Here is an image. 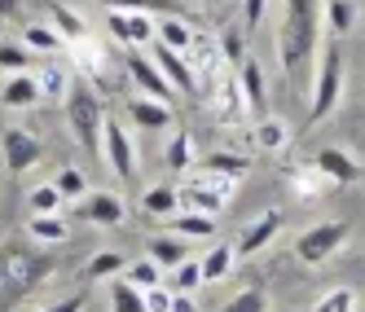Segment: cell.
<instances>
[{
  "label": "cell",
  "instance_id": "b9f144b4",
  "mask_svg": "<svg viewBox=\"0 0 365 312\" xmlns=\"http://www.w3.org/2000/svg\"><path fill=\"white\" fill-rule=\"evenodd\" d=\"M220 48H225V62H229L233 71H238V66H242V58H247V48H242V40H238V36L229 31V36L220 40Z\"/></svg>",
  "mask_w": 365,
  "mask_h": 312
},
{
  "label": "cell",
  "instance_id": "6da1fadb",
  "mask_svg": "<svg viewBox=\"0 0 365 312\" xmlns=\"http://www.w3.org/2000/svg\"><path fill=\"white\" fill-rule=\"evenodd\" d=\"M317 36H322V0H286L277 58L291 84L308 80V62L317 58Z\"/></svg>",
  "mask_w": 365,
  "mask_h": 312
},
{
  "label": "cell",
  "instance_id": "d6a6232c",
  "mask_svg": "<svg viewBox=\"0 0 365 312\" xmlns=\"http://www.w3.org/2000/svg\"><path fill=\"white\" fill-rule=\"evenodd\" d=\"M62 36L53 31V27H40V22H36V27H27V48H31V53H62Z\"/></svg>",
  "mask_w": 365,
  "mask_h": 312
},
{
  "label": "cell",
  "instance_id": "cb8c5ba5",
  "mask_svg": "<svg viewBox=\"0 0 365 312\" xmlns=\"http://www.w3.org/2000/svg\"><path fill=\"white\" fill-rule=\"evenodd\" d=\"M141 207H145L150 216H176L180 194H176V185H150L145 198H141Z\"/></svg>",
  "mask_w": 365,
  "mask_h": 312
},
{
  "label": "cell",
  "instance_id": "d6986e66",
  "mask_svg": "<svg viewBox=\"0 0 365 312\" xmlns=\"http://www.w3.org/2000/svg\"><path fill=\"white\" fill-rule=\"evenodd\" d=\"M247 167H251V159H242V154H229V150H216V154H207V159H202V172L225 176V180H233V185L247 176Z\"/></svg>",
  "mask_w": 365,
  "mask_h": 312
},
{
  "label": "cell",
  "instance_id": "4316f807",
  "mask_svg": "<svg viewBox=\"0 0 365 312\" xmlns=\"http://www.w3.org/2000/svg\"><path fill=\"white\" fill-rule=\"evenodd\" d=\"M123 281H128V286H137V291H150V286H159V281H163V269L145 255V259H137V264H128V269H123Z\"/></svg>",
  "mask_w": 365,
  "mask_h": 312
},
{
  "label": "cell",
  "instance_id": "8d00e7d4",
  "mask_svg": "<svg viewBox=\"0 0 365 312\" xmlns=\"http://www.w3.org/2000/svg\"><path fill=\"white\" fill-rule=\"evenodd\" d=\"M225 312H269V299H264V291H238L229 303H225Z\"/></svg>",
  "mask_w": 365,
  "mask_h": 312
},
{
  "label": "cell",
  "instance_id": "74e56055",
  "mask_svg": "<svg viewBox=\"0 0 365 312\" xmlns=\"http://www.w3.org/2000/svg\"><path fill=\"white\" fill-rule=\"evenodd\" d=\"M0 66L5 71H31V48L27 44H0Z\"/></svg>",
  "mask_w": 365,
  "mask_h": 312
},
{
  "label": "cell",
  "instance_id": "9a60e30c",
  "mask_svg": "<svg viewBox=\"0 0 365 312\" xmlns=\"http://www.w3.org/2000/svg\"><path fill=\"white\" fill-rule=\"evenodd\" d=\"M84 216H88L93 224H106V229H115V224H123L128 207H123V198H119V194H110V189H97V194H84Z\"/></svg>",
  "mask_w": 365,
  "mask_h": 312
},
{
  "label": "cell",
  "instance_id": "83f0119b",
  "mask_svg": "<svg viewBox=\"0 0 365 312\" xmlns=\"http://www.w3.org/2000/svg\"><path fill=\"white\" fill-rule=\"evenodd\" d=\"M27 207H31V216H53V212L66 207V198L58 194V185H36L27 194Z\"/></svg>",
  "mask_w": 365,
  "mask_h": 312
},
{
  "label": "cell",
  "instance_id": "ac0fdd59",
  "mask_svg": "<svg viewBox=\"0 0 365 312\" xmlns=\"http://www.w3.org/2000/svg\"><path fill=\"white\" fill-rule=\"evenodd\" d=\"M233 264H238V255H233V242H216L212 251H207V255L198 259V269H202V281H225Z\"/></svg>",
  "mask_w": 365,
  "mask_h": 312
},
{
  "label": "cell",
  "instance_id": "2e32d148",
  "mask_svg": "<svg viewBox=\"0 0 365 312\" xmlns=\"http://www.w3.org/2000/svg\"><path fill=\"white\" fill-rule=\"evenodd\" d=\"M128 115H133L137 128H172V106L154 97H133L128 101Z\"/></svg>",
  "mask_w": 365,
  "mask_h": 312
},
{
  "label": "cell",
  "instance_id": "d590c367",
  "mask_svg": "<svg viewBox=\"0 0 365 312\" xmlns=\"http://www.w3.org/2000/svg\"><path fill=\"white\" fill-rule=\"evenodd\" d=\"M308 312H356V295L339 286V291H326V295H322L317 303L308 308Z\"/></svg>",
  "mask_w": 365,
  "mask_h": 312
},
{
  "label": "cell",
  "instance_id": "3957f363",
  "mask_svg": "<svg viewBox=\"0 0 365 312\" xmlns=\"http://www.w3.org/2000/svg\"><path fill=\"white\" fill-rule=\"evenodd\" d=\"M339 97H344V48L339 44H326L322 48V62H317V75H312V101H308V119L322 123L334 115Z\"/></svg>",
  "mask_w": 365,
  "mask_h": 312
},
{
  "label": "cell",
  "instance_id": "4dcf8cb0",
  "mask_svg": "<svg viewBox=\"0 0 365 312\" xmlns=\"http://www.w3.org/2000/svg\"><path fill=\"white\" fill-rule=\"evenodd\" d=\"M198 286H202V269H198V259H180V264L172 269V291L176 295H190V291H198Z\"/></svg>",
  "mask_w": 365,
  "mask_h": 312
},
{
  "label": "cell",
  "instance_id": "7dc6e473",
  "mask_svg": "<svg viewBox=\"0 0 365 312\" xmlns=\"http://www.w3.org/2000/svg\"><path fill=\"white\" fill-rule=\"evenodd\" d=\"M202 5H216V0H202Z\"/></svg>",
  "mask_w": 365,
  "mask_h": 312
},
{
  "label": "cell",
  "instance_id": "44dd1931",
  "mask_svg": "<svg viewBox=\"0 0 365 312\" xmlns=\"http://www.w3.org/2000/svg\"><path fill=\"white\" fill-rule=\"evenodd\" d=\"M172 233H180V238H212L216 233V216L207 212H185V216H168Z\"/></svg>",
  "mask_w": 365,
  "mask_h": 312
},
{
  "label": "cell",
  "instance_id": "8fae6325",
  "mask_svg": "<svg viewBox=\"0 0 365 312\" xmlns=\"http://www.w3.org/2000/svg\"><path fill=\"white\" fill-rule=\"evenodd\" d=\"M277 229H282V212H264L259 220H251V224L242 229V238L233 242V255H238V259H251V255H259L264 246H273Z\"/></svg>",
  "mask_w": 365,
  "mask_h": 312
},
{
  "label": "cell",
  "instance_id": "d4e9b609",
  "mask_svg": "<svg viewBox=\"0 0 365 312\" xmlns=\"http://www.w3.org/2000/svg\"><path fill=\"white\" fill-rule=\"evenodd\" d=\"M198 159H194V137L180 128V132H172V141H168V167L172 172H190Z\"/></svg>",
  "mask_w": 365,
  "mask_h": 312
},
{
  "label": "cell",
  "instance_id": "7bdbcfd3",
  "mask_svg": "<svg viewBox=\"0 0 365 312\" xmlns=\"http://www.w3.org/2000/svg\"><path fill=\"white\" fill-rule=\"evenodd\" d=\"M264 5H269V0H247V9H242V22H247V31H255L259 22H264Z\"/></svg>",
  "mask_w": 365,
  "mask_h": 312
},
{
  "label": "cell",
  "instance_id": "8992f818",
  "mask_svg": "<svg viewBox=\"0 0 365 312\" xmlns=\"http://www.w3.org/2000/svg\"><path fill=\"white\" fill-rule=\"evenodd\" d=\"M229 189H233V180L225 176H212V172H202L198 180H190L185 189H176L180 202L190 207V212H207V216H220L225 207H229Z\"/></svg>",
  "mask_w": 365,
  "mask_h": 312
},
{
  "label": "cell",
  "instance_id": "ffe728a7",
  "mask_svg": "<svg viewBox=\"0 0 365 312\" xmlns=\"http://www.w3.org/2000/svg\"><path fill=\"white\" fill-rule=\"evenodd\" d=\"M145 255H150L159 269H176L180 259H185V242H180V238H168V233H154V238H145Z\"/></svg>",
  "mask_w": 365,
  "mask_h": 312
},
{
  "label": "cell",
  "instance_id": "277c9868",
  "mask_svg": "<svg viewBox=\"0 0 365 312\" xmlns=\"http://www.w3.org/2000/svg\"><path fill=\"white\" fill-rule=\"evenodd\" d=\"M348 233H352V229H348L344 220H322V224H312L304 238L295 242V255L304 259V264H326V259L348 242Z\"/></svg>",
  "mask_w": 365,
  "mask_h": 312
},
{
  "label": "cell",
  "instance_id": "bcb514c9",
  "mask_svg": "<svg viewBox=\"0 0 365 312\" xmlns=\"http://www.w3.org/2000/svg\"><path fill=\"white\" fill-rule=\"evenodd\" d=\"M172 312H194V299H190V295H176V291H172Z\"/></svg>",
  "mask_w": 365,
  "mask_h": 312
},
{
  "label": "cell",
  "instance_id": "9c48e42d",
  "mask_svg": "<svg viewBox=\"0 0 365 312\" xmlns=\"http://www.w3.org/2000/svg\"><path fill=\"white\" fill-rule=\"evenodd\" d=\"M154 66L163 71V80L172 84V93H194L198 88V75H194L190 58L176 53V48H168V44H159V40H154Z\"/></svg>",
  "mask_w": 365,
  "mask_h": 312
},
{
  "label": "cell",
  "instance_id": "f35d334b",
  "mask_svg": "<svg viewBox=\"0 0 365 312\" xmlns=\"http://www.w3.org/2000/svg\"><path fill=\"white\" fill-rule=\"evenodd\" d=\"M110 9H133V14H176L172 0H106Z\"/></svg>",
  "mask_w": 365,
  "mask_h": 312
},
{
  "label": "cell",
  "instance_id": "f1b7e54d",
  "mask_svg": "<svg viewBox=\"0 0 365 312\" xmlns=\"http://www.w3.org/2000/svg\"><path fill=\"white\" fill-rule=\"evenodd\" d=\"M286 141H291V128L282 119H259V128H255V145L259 150H286Z\"/></svg>",
  "mask_w": 365,
  "mask_h": 312
},
{
  "label": "cell",
  "instance_id": "ab89813d",
  "mask_svg": "<svg viewBox=\"0 0 365 312\" xmlns=\"http://www.w3.org/2000/svg\"><path fill=\"white\" fill-rule=\"evenodd\" d=\"M36 80H40V93H44V97H62V93L71 88V75H66L62 66H48L44 75H36Z\"/></svg>",
  "mask_w": 365,
  "mask_h": 312
},
{
  "label": "cell",
  "instance_id": "60d3db41",
  "mask_svg": "<svg viewBox=\"0 0 365 312\" xmlns=\"http://www.w3.org/2000/svg\"><path fill=\"white\" fill-rule=\"evenodd\" d=\"M145 295V312H172V291L159 281V286H150V291H141Z\"/></svg>",
  "mask_w": 365,
  "mask_h": 312
},
{
  "label": "cell",
  "instance_id": "e0dca14e",
  "mask_svg": "<svg viewBox=\"0 0 365 312\" xmlns=\"http://www.w3.org/2000/svg\"><path fill=\"white\" fill-rule=\"evenodd\" d=\"M233 75H238V88H242L247 110H264V71H259V62L242 58V66L233 71Z\"/></svg>",
  "mask_w": 365,
  "mask_h": 312
},
{
  "label": "cell",
  "instance_id": "f6af8a7d",
  "mask_svg": "<svg viewBox=\"0 0 365 312\" xmlns=\"http://www.w3.org/2000/svg\"><path fill=\"white\" fill-rule=\"evenodd\" d=\"M22 18V0H0V22H18Z\"/></svg>",
  "mask_w": 365,
  "mask_h": 312
},
{
  "label": "cell",
  "instance_id": "484cf974",
  "mask_svg": "<svg viewBox=\"0 0 365 312\" xmlns=\"http://www.w3.org/2000/svg\"><path fill=\"white\" fill-rule=\"evenodd\" d=\"M128 269V259L119 255V251H97L93 259H88V281H110V277H119Z\"/></svg>",
  "mask_w": 365,
  "mask_h": 312
},
{
  "label": "cell",
  "instance_id": "52a82bcc",
  "mask_svg": "<svg viewBox=\"0 0 365 312\" xmlns=\"http://www.w3.org/2000/svg\"><path fill=\"white\" fill-rule=\"evenodd\" d=\"M207 101H212V115L225 128H242V119L251 115L247 101H242V88H238V75H216V84H212V93H207Z\"/></svg>",
  "mask_w": 365,
  "mask_h": 312
},
{
  "label": "cell",
  "instance_id": "1f68e13d",
  "mask_svg": "<svg viewBox=\"0 0 365 312\" xmlns=\"http://www.w3.org/2000/svg\"><path fill=\"white\" fill-rule=\"evenodd\" d=\"M110 308H115V312H145V295L119 277V281L110 286Z\"/></svg>",
  "mask_w": 365,
  "mask_h": 312
},
{
  "label": "cell",
  "instance_id": "836d02e7",
  "mask_svg": "<svg viewBox=\"0 0 365 312\" xmlns=\"http://www.w3.org/2000/svg\"><path fill=\"white\" fill-rule=\"evenodd\" d=\"M53 185H58V194H62L66 202L88 194V180H84V172H80V167H62V172L53 176Z\"/></svg>",
  "mask_w": 365,
  "mask_h": 312
},
{
  "label": "cell",
  "instance_id": "7a4b0ae2",
  "mask_svg": "<svg viewBox=\"0 0 365 312\" xmlns=\"http://www.w3.org/2000/svg\"><path fill=\"white\" fill-rule=\"evenodd\" d=\"M66 123H71V132L75 141H80L88 154L101 150V123H106V110H101V97L88 80H71L66 88Z\"/></svg>",
  "mask_w": 365,
  "mask_h": 312
},
{
  "label": "cell",
  "instance_id": "ba28073f",
  "mask_svg": "<svg viewBox=\"0 0 365 312\" xmlns=\"http://www.w3.org/2000/svg\"><path fill=\"white\" fill-rule=\"evenodd\" d=\"M0 154H5V167L14 176H22V172H31L40 163V141L27 132V128H9V132L0 137Z\"/></svg>",
  "mask_w": 365,
  "mask_h": 312
},
{
  "label": "cell",
  "instance_id": "4fadbf2b",
  "mask_svg": "<svg viewBox=\"0 0 365 312\" xmlns=\"http://www.w3.org/2000/svg\"><path fill=\"white\" fill-rule=\"evenodd\" d=\"M40 101H44V93H40V80L31 71L9 75L5 88H0V106H9V110H31V106H40Z\"/></svg>",
  "mask_w": 365,
  "mask_h": 312
},
{
  "label": "cell",
  "instance_id": "ee69618b",
  "mask_svg": "<svg viewBox=\"0 0 365 312\" xmlns=\"http://www.w3.org/2000/svg\"><path fill=\"white\" fill-rule=\"evenodd\" d=\"M44 312H84V299H80V295H66V299H58V303H48Z\"/></svg>",
  "mask_w": 365,
  "mask_h": 312
},
{
  "label": "cell",
  "instance_id": "603a6c76",
  "mask_svg": "<svg viewBox=\"0 0 365 312\" xmlns=\"http://www.w3.org/2000/svg\"><path fill=\"white\" fill-rule=\"evenodd\" d=\"M154 40L159 44H168V48H176V53H185L190 48V40H194V31L185 27V18H163V22H154Z\"/></svg>",
  "mask_w": 365,
  "mask_h": 312
},
{
  "label": "cell",
  "instance_id": "5b68a950",
  "mask_svg": "<svg viewBox=\"0 0 365 312\" xmlns=\"http://www.w3.org/2000/svg\"><path fill=\"white\" fill-rule=\"evenodd\" d=\"M101 154H106V163L119 180H137L141 163H137V150H133V137H128V128L106 119L101 123Z\"/></svg>",
  "mask_w": 365,
  "mask_h": 312
},
{
  "label": "cell",
  "instance_id": "7402d4cb",
  "mask_svg": "<svg viewBox=\"0 0 365 312\" xmlns=\"http://www.w3.org/2000/svg\"><path fill=\"white\" fill-rule=\"evenodd\" d=\"M27 233H31L36 242H66V238H71L62 212H53V216H31V220H27Z\"/></svg>",
  "mask_w": 365,
  "mask_h": 312
},
{
  "label": "cell",
  "instance_id": "7c38bea8",
  "mask_svg": "<svg viewBox=\"0 0 365 312\" xmlns=\"http://www.w3.org/2000/svg\"><path fill=\"white\" fill-rule=\"evenodd\" d=\"M110 36L123 40L128 48H137V44H150L154 40V22L150 14H133V9H110Z\"/></svg>",
  "mask_w": 365,
  "mask_h": 312
},
{
  "label": "cell",
  "instance_id": "e575fe53",
  "mask_svg": "<svg viewBox=\"0 0 365 312\" xmlns=\"http://www.w3.org/2000/svg\"><path fill=\"white\" fill-rule=\"evenodd\" d=\"M322 22H330V27H334V36L352 31V22H356V9H352V0H330V5H326V18H322Z\"/></svg>",
  "mask_w": 365,
  "mask_h": 312
},
{
  "label": "cell",
  "instance_id": "5bb4252c",
  "mask_svg": "<svg viewBox=\"0 0 365 312\" xmlns=\"http://www.w3.org/2000/svg\"><path fill=\"white\" fill-rule=\"evenodd\" d=\"M312 167H317L326 180H334V185H352V180L361 176V163L352 159L348 150H339V145H326V150L317 154V163H312Z\"/></svg>",
  "mask_w": 365,
  "mask_h": 312
},
{
  "label": "cell",
  "instance_id": "f546056e",
  "mask_svg": "<svg viewBox=\"0 0 365 312\" xmlns=\"http://www.w3.org/2000/svg\"><path fill=\"white\" fill-rule=\"evenodd\" d=\"M48 18H53V27L62 31V40H84L88 36L84 31V18L75 14L71 5H53V9H48Z\"/></svg>",
  "mask_w": 365,
  "mask_h": 312
},
{
  "label": "cell",
  "instance_id": "30bf717a",
  "mask_svg": "<svg viewBox=\"0 0 365 312\" xmlns=\"http://www.w3.org/2000/svg\"><path fill=\"white\" fill-rule=\"evenodd\" d=\"M128 75H133V84L141 88V97H154V101H172V84L163 80V71L154 66V58L145 53H128Z\"/></svg>",
  "mask_w": 365,
  "mask_h": 312
}]
</instances>
